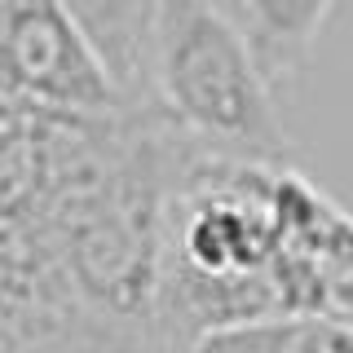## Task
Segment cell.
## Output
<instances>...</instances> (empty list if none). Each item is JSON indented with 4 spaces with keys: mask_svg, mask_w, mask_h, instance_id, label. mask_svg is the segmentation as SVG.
<instances>
[{
    "mask_svg": "<svg viewBox=\"0 0 353 353\" xmlns=\"http://www.w3.org/2000/svg\"><path fill=\"white\" fill-rule=\"evenodd\" d=\"M331 9L336 0H234V22L279 93L301 80Z\"/></svg>",
    "mask_w": 353,
    "mask_h": 353,
    "instance_id": "cell-5",
    "label": "cell"
},
{
    "mask_svg": "<svg viewBox=\"0 0 353 353\" xmlns=\"http://www.w3.org/2000/svg\"><path fill=\"white\" fill-rule=\"evenodd\" d=\"M216 5H221V9H230V14H234V0H216Z\"/></svg>",
    "mask_w": 353,
    "mask_h": 353,
    "instance_id": "cell-8",
    "label": "cell"
},
{
    "mask_svg": "<svg viewBox=\"0 0 353 353\" xmlns=\"http://www.w3.org/2000/svg\"><path fill=\"white\" fill-rule=\"evenodd\" d=\"M0 71L9 97L66 115H110L132 106L66 0H0Z\"/></svg>",
    "mask_w": 353,
    "mask_h": 353,
    "instance_id": "cell-3",
    "label": "cell"
},
{
    "mask_svg": "<svg viewBox=\"0 0 353 353\" xmlns=\"http://www.w3.org/2000/svg\"><path fill=\"white\" fill-rule=\"evenodd\" d=\"M150 102L208 150L265 163L296 159L279 110L283 93L261 71L234 14L216 0H159Z\"/></svg>",
    "mask_w": 353,
    "mask_h": 353,
    "instance_id": "cell-2",
    "label": "cell"
},
{
    "mask_svg": "<svg viewBox=\"0 0 353 353\" xmlns=\"http://www.w3.org/2000/svg\"><path fill=\"white\" fill-rule=\"evenodd\" d=\"M66 9L93 40L119 93L128 102H150V40L159 0H66Z\"/></svg>",
    "mask_w": 353,
    "mask_h": 353,
    "instance_id": "cell-6",
    "label": "cell"
},
{
    "mask_svg": "<svg viewBox=\"0 0 353 353\" xmlns=\"http://www.w3.org/2000/svg\"><path fill=\"white\" fill-rule=\"evenodd\" d=\"M296 163V159H292ZM279 168L190 137L163 216L159 323L185 353L212 327L287 314L279 292Z\"/></svg>",
    "mask_w": 353,
    "mask_h": 353,
    "instance_id": "cell-1",
    "label": "cell"
},
{
    "mask_svg": "<svg viewBox=\"0 0 353 353\" xmlns=\"http://www.w3.org/2000/svg\"><path fill=\"white\" fill-rule=\"evenodd\" d=\"M279 292L287 314L353 318V212L305 168H279Z\"/></svg>",
    "mask_w": 353,
    "mask_h": 353,
    "instance_id": "cell-4",
    "label": "cell"
},
{
    "mask_svg": "<svg viewBox=\"0 0 353 353\" xmlns=\"http://www.w3.org/2000/svg\"><path fill=\"white\" fill-rule=\"evenodd\" d=\"M185 353H353V318L336 314H265L212 327Z\"/></svg>",
    "mask_w": 353,
    "mask_h": 353,
    "instance_id": "cell-7",
    "label": "cell"
}]
</instances>
